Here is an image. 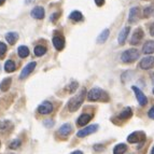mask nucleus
I'll return each instance as SVG.
<instances>
[{
  "instance_id": "f257e3e1",
  "label": "nucleus",
  "mask_w": 154,
  "mask_h": 154,
  "mask_svg": "<svg viewBox=\"0 0 154 154\" xmlns=\"http://www.w3.org/2000/svg\"><path fill=\"white\" fill-rule=\"evenodd\" d=\"M85 95H86V90L82 88L81 92L78 93L77 95L73 96V97L68 101V105H67L68 110H69L70 112H75L77 110H79V108L81 107V105H82L85 99Z\"/></svg>"
},
{
  "instance_id": "f03ea898",
  "label": "nucleus",
  "mask_w": 154,
  "mask_h": 154,
  "mask_svg": "<svg viewBox=\"0 0 154 154\" xmlns=\"http://www.w3.org/2000/svg\"><path fill=\"white\" fill-rule=\"evenodd\" d=\"M88 101H109V95L107 92H105L101 88H94L88 93Z\"/></svg>"
},
{
  "instance_id": "7ed1b4c3",
  "label": "nucleus",
  "mask_w": 154,
  "mask_h": 154,
  "mask_svg": "<svg viewBox=\"0 0 154 154\" xmlns=\"http://www.w3.org/2000/svg\"><path fill=\"white\" fill-rule=\"evenodd\" d=\"M140 56V53L137 49H129L123 52L121 55V60L125 64H131V63L136 62Z\"/></svg>"
},
{
  "instance_id": "20e7f679",
  "label": "nucleus",
  "mask_w": 154,
  "mask_h": 154,
  "mask_svg": "<svg viewBox=\"0 0 154 154\" xmlns=\"http://www.w3.org/2000/svg\"><path fill=\"white\" fill-rule=\"evenodd\" d=\"M146 136L144 131H134L127 137V141L129 143H142L146 141Z\"/></svg>"
},
{
  "instance_id": "39448f33",
  "label": "nucleus",
  "mask_w": 154,
  "mask_h": 154,
  "mask_svg": "<svg viewBox=\"0 0 154 154\" xmlns=\"http://www.w3.org/2000/svg\"><path fill=\"white\" fill-rule=\"evenodd\" d=\"M98 128H99V126H98L97 124H92V125L86 126V127H84L83 129L78 131L77 136L79 137V138H84V137L88 136V135H92V134L96 133V131H98Z\"/></svg>"
},
{
  "instance_id": "423d86ee",
  "label": "nucleus",
  "mask_w": 154,
  "mask_h": 154,
  "mask_svg": "<svg viewBox=\"0 0 154 154\" xmlns=\"http://www.w3.org/2000/svg\"><path fill=\"white\" fill-rule=\"evenodd\" d=\"M53 110H54L53 103H52L51 101H48V100L43 101V103L38 107V112L40 113V114H43V116L50 114V113L53 112Z\"/></svg>"
},
{
  "instance_id": "0eeeda50",
  "label": "nucleus",
  "mask_w": 154,
  "mask_h": 154,
  "mask_svg": "<svg viewBox=\"0 0 154 154\" xmlns=\"http://www.w3.org/2000/svg\"><path fill=\"white\" fill-rule=\"evenodd\" d=\"M131 90H133L134 93H135V96H136L137 101H138L139 105L141 106V107H144V106L148 103V98H146V96L144 95L143 93L141 92V90H139L137 86H133Z\"/></svg>"
},
{
  "instance_id": "6e6552de",
  "label": "nucleus",
  "mask_w": 154,
  "mask_h": 154,
  "mask_svg": "<svg viewBox=\"0 0 154 154\" xmlns=\"http://www.w3.org/2000/svg\"><path fill=\"white\" fill-rule=\"evenodd\" d=\"M144 37V33L143 30L141 28H137L135 29V31L133 32V36L131 38V45H137L141 42V40L143 39Z\"/></svg>"
},
{
  "instance_id": "1a4fd4ad",
  "label": "nucleus",
  "mask_w": 154,
  "mask_h": 154,
  "mask_svg": "<svg viewBox=\"0 0 154 154\" xmlns=\"http://www.w3.org/2000/svg\"><path fill=\"white\" fill-rule=\"evenodd\" d=\"M139 67L143 70H149L152 69L154 67V57L153 56H146L140 60L139 63Z\"/></svg>"
},
{
  "instance_id": "9d476101",
  "label": "nucleus",
  "mask_w": 154,
  "mask_h": 154,
  "mask_svg": "<svg viewBox=\"0 0 154 154\" xmlns=\"http://www.w3.org/2000/svg\"><path fill=\"white\" fill-rule=\"evenodd\" d=\"M36 66H37V63L36 62H31V63H29V64L26 65V66L23 68V70H22L21 75H20V79H21V80L26 79V78L28 77L31 72L35 70Z\"/></svg>"
},
{
  "instance_id": "9b49d317",
  "label": "nucleus",
  "mask_w": 154,
  "mask_h": 154,
  "mask_svg": "<svg viewBox=\"0 0 154 154\" xmlns=\"http://www.w3.org/2000/svg\"><path fill=\"white\" fill-rule=\"evenodd\" d=\"M52 42H53V45H54V48L57 51H62L65 48V38L63 36H60V35L53 37Z\"/></svg>"
},
{
  "instance_id": "f8f14e48",
  "label": "nucleus",
  "mask_w": 154,
  "mask_h": 154,
  "mask_svg": "<svg viewBox=\"0 0 154 154\" xmlns=\"http://www.w3.org/2000/svg\"><path fill=\"white\" fill-rule=\"evenodd\" d=\"M57 133H58V135L62 137V138H67V137L72 133V126L70 125L69 123L64 124V125H62L59 127Z\"/></svg>"
},
{
  "instance_id": "ddd939ff",
  "label": "nucleus",
  "mask_w": 154,
  "mask_h": 154,
  "mask_svg": "<svg viewBox=\"0 0 154 154\" xmlns=\"http://www.w3.org/2000/svg\"><path fill=\"white\" fill-rule=\"evenodd\" d=\"M140 18V9L138 7H134L129 11L128 15V22L129 23H136L138 22V20Z\"/></svg>"
},
{
  "instance_id": "4468645a",
  "label": "nucleus",
  "mask_w": 154,
  "mask_h": 154,
  "mask_svg": "<svg viewBox=\"0 0 154 154\" xmlns=\"http://www.w3.org/2000/svg\"><path fill=\"white\" fill-rule=\"evenodd\" d=\"M30 15L33 18H36V20H42V18H44V15H45V11H44V9L42 7H36V8H33L31 10Z\"/></svg>"
},
{
  "instance_id": "2eb2a0df",
  "label": "nucleus",
  "mask_w": 154,
  "mask_h": 154,
  "mask_svg": "<svg viewBox=\"0 0 154 154\" xmlns=\"http://www.w3.org/2000/svg\"><path fill=\"white\" fill-rule=\"evenodd\" d=\"M92 119H93V114H91V113H83V114H81L79 116L77 124L79 126H85Z\"/></svg>"
},
{
  "instance_id": "dca6fc26",
  "label": "nucleus",
  "mask_w": 154,
  "mask_h": 154,
  "mask_svg": "<svg viewBox=\"0 0 154 154\" xmlns=\"http://www.w3.org/2000/svg\"><path fill=\"white\" fill-rule=\"evenodd\" d=\"M133 116V110H131V107H126L122 112H120V114L118 116V118L121 120V121H126V120H128V119L131 118Z\"/></svg>"
},
{
  "instance_id": "f3484780",
  "label": "nucleus",
  "mask_w": 154,
  "mask_h": 154,
  "mask_svg": "<svg viewBox=\"0 0 154 154\" xmlns=\"http://www.w3.org/2000/svg\"><path fill=\"white\" fill-rule=\"evenodd\" d=\"M129 31H131V28H129L128 26L127 27H124L123 29L121 30L120 35H119V44H124V42L126 41V39H127V36H128Z\"/></svg>"
},
{
  "instance_id": "a211bd4d",
  "label": "nucleus",
  "mask_w": 154,
  "mask_h": 154,
  "mask_svg": "<svg viewBox=\"0 0 154 154\" xmlns=\"http://www.w3.org/2000/svg\"><path fill=\"white\" fill-rule=\"evenodd\" d=\"M142 52L144 54H152L154 53V40H149L143 44Z\"/></svg>"
},
{
  "instance_id": "6ab92c4d",
  "label": "nucleus",
  "mask_w": 154,
  "mask_h": 154,
  "mask_svg": "<svg viewBox=\"0 0 154 154\" xmlns=\"http://www.w3.org/2000/svg\"><path fill=\"white\" fill-rule=\"evenodd\" d=\"M18 39V33L17 32H8L5 35V40L8 41L9 44L13 45V44H15V42L17 41Z\"/></svg>"
},
{
  "instance_id": "aec40b11",
  "label": "nucleus",
  "mask_w": 154,
  "mask_h": 154,
  "mask_svg": "<svg viewBox=\"0 0 154 154\" xmlns=\"http://www.w3.org/2000/svg\"><path fill=\"white\" fill-rule=\"evenodd\" d=\"M109 35H110V30H109V29H105V30H103L101 32H100L99 36H98L97 42L100 44L105 43V42L107 41V39L109 38Z\"/></svg>"
},
{
  "instance_id": "412c9836",
  "label": "nucleus",
  "mask_w": 154,
  "mask_h": 154,
  "mask_svg": "<svg viewBox=\"0 0 154 154\" xmlns=\"http://www.w3.org/2000/svg\"><path fill=\"white\" fill-rule=\"evenodd\" d=\"M11 83H12V79H11V78H5V79H3L2 81H1V83H0V91L7 92V91L10 88Z\"/></svg>"
},
{
  "instance_id": "4be33fe9",
  "label": "nucleus",
  "mask_w": 154,
  "mask_h": 154,
  "mask_svg": "<svg viewBox=\"0 0 154 154\" xmlns=\"http://www.w3.org/2000/svg\"><path fill=\"white\" fill-rule=\"evenodd\" d=\"M17 54L21 58H26V57L29 55V49L25 45H21L18 46L17 49Z\"/></svg>"
},
{
  "instance_id": "5701e85b",
  "label": "nucleus",
  "mask_w": 154,
  "mask_h": 154,
  "mask_svg": "<svg viewBox=\"0 0 154 154\" xmlns=\"http://www.w3.org/2000/svg\"><path fill=\"white\" fill-rule=\"evenodd\" d=\"M127 151V146L124 143H119L114 146L113 149V154H124Z\"/></svg>"
},
{
  "instance_id": "b1692460",
  "label": "nucleus",
  "mask_w": 154,
  "mask_h": 154,
  "mask_svg": "<svg viewBox=\"0 0 154 154\" xmlns=\"http://www.w3.org/2000/svg\"><path fill=\"white\" fill-rule=\"evenodd\" d=\"M69 18L71 21H75V22H80L83 20V15L82 13L80 12V11H73V12L70 13Z\"/></svg>"
},
{
  "instance_id": "393cba45",
  "label": "nucleus",
  "mask_w": 154,
  "mask_h": 154,
  "mask_svg": "<svg viewBox=\"0 0 154 154\" xmlns=\"http://www.w3.org/2000/svg\"><path fill=\"white\" fill-rule=\"evenodd\" d=\"M15 69H16V65L13 60L9 59V60L5 62V71L7 72H13V71H15Z\"/></svg>"
},
{
  "instance_id": "a878e982",
  "label": "nucleus",
  "mask_w": 154,
  "mask_h": 154,
  "mask_svg": "<svg viewBox=\"0 0 154 154\" xmlns=\"http://www.w3.org/2000/svg\"><path fill=\"white\" fill-rule=\"evenodd\" d=\"M46 48L44 45H37L36 48H35V50H33V52H35V55L38 57L40 56H43L44 54L46 53Z\"/></svg>"
},
{
  "instance_id": "bb28decb",
  "label": "nucleus",
  "mask_w": 154,
  "mask_h": 154,
  "mask_svg": "<svg viewBox=\"0 0 154 154\" xmlns=\"http://www.w3.org/2000/svg\"><path fill=\"white\" fill-rule=\"evenodd\" d=\"M78 88H79V83L75 82V81H72V82L67 86V90H68V92H69L70 94H72V93H75V91H77Z\"/></svg>"
},
{
  "instance_id": "cd10ccee",
  "label": "nucleus",
  "mask_w": 154,
  "mask_h": 154,
  "mask_svg": "<svg viewBox=\"0 0 154 154\" xmlns=\"http://www.w3.org/2000/svg\"><path fill=\"white\" fill-rule=\"evenodd\" d=\"M21 140H18V139H16V140H13L12 142L10 143V149H16V148H20L21 146Z\"/></svg>"
},
{
  "instance_id": "c85d7f7f",
  "label": "nucleus",
  "mask_w": 154,
  "mask_h": 154,
  "mask_svg": "<svg viewBox=\"0 0 154 154\" xmlns=\"http://www.w3.org/2000/svg\"><path fill=\"white\" fill-rule=\"evenodd\" d=\"M153 10H154L153 7H146V8L144 9V11H143L144 17H149V16L152 14V12H153Z\"/></svg>"
},
{
  "instance_id": "c756f323",
  "label": "nucleus",
  "mask_w": 154,
  "mask_h": 154,
  "mask_svg": "<svg viewBox=\"0 0 154 154\" xmlns=\"http://www.w3.org/2000/svg\"><path fill=\"white\" fill-rule=\"evenodd\" d=\"M7 52V45L3 42H0V57H3Z\"/></svg>"
},
{
  "instance_id": "7c9ffc66",
  "label": "nucleus",
  "mask_w": 154,
  "mask_h": 154,
  "mask_svg": "<svg viewBox=\"0 0 154 154\" xmlns=\"http://www.w3.org/2000/svg\"><path fill=\"white\" fill-rule=\"evenodd\" d=\"M93 149L95 152H101L105 150V146L103 144H95V146H93Z\"/></svg>"
},
{
  "instance_id": "2f4dec72",
  "label": "nucleus",
  "mask_w": 154,
  "mask_h": 154,
  "mask_svg": "<svg viewBox=\"0 0 154 154\" xmlns=\"http://www.w3.org/2000/svg\"><path fill=\"white\" fill-rule=\"evenodd\" d=\"M148 116H149L150 119H152V120H154V106L149 110V112H148Z\"/></svg>"
},
{
  "instance_id": "473e14b6",
  "label": "nucleus",
  "mask_w": 154,
  "mask_h": 154,
  "mask_svg": "<svg viewBox=\"0 0 154 154\" xmlns=\"http://www.w3.org/2000/svg\"><path fill=\"white\" fill-rule=\"evenodd\" d=\"M58 16H59V13H54V14H52V16H51V21L52 22H55L58 18Z\"/></svg>"
},
{
  "instance_id": "72a5a7b5",
  "label": "nucleus",
  "mask_w": 154,
  "mask_h": 154,
  "mask_svg": "<svg viewBox=\"0 0 154 154\" xmlns=\"http://www.w3.org/2000/svg\"><path fill=\"white\" fill-rule=\"evenodd\" d=\"M95 3L98 7H103L105 5V0H95Z\"/></svg>"
},
{
  "instance_id": "f704fd0d",
  "label": "nucleus",
  "mask_w": 154,
  "mask_h": 154,
  "mask_svg": "<svg viewBox=\"0 0 154 154\" xmlns=\"http://www.w3.org/2000/svg\"><path fill=\"white\" fill-rule=\"evenodd\" d=\"M8 127V122H0V128L5 129Z\"/></svg>"
},
{
  "instance_id": "c9c22d12",
  "label": "nucleus",
  "mask_w": 154,
  "mask_h": 154,
  "mask_svg": "<svg viewBox=\"0 0 154 154\" xmlns=\"http://www.w3.org/2000/svg\"><path fill=\"white\" fill-rule=\"evenodd\" d=\"M53 123H54L53 121H44V125L48 126V127H51V126H53Z\"/></svg>"
},
{
  "instance_id": "e433bc0d",
  "label": "nucleus",
  "mask_w": 154,
  "mask_h": 154,
  "mask_svg": "<svg viewBox=\"0 0 154 154\" xmlns=\"http://www.w3.org/2000/svg\"><path fill=\"white\" fill-rule=\"evenodd\" d=\"M150 33H151L152 37H154V23H152L151 27H150Z\"/></svg>"
},
{
  "instance_id": "4c0bfd02",
  "label": "nucleus",
  "mask_w": 154,
  "mask_h": 154,
  "mask_svg": "<svg viewBox=\"0 0 154 154\" xmlns=\"http://www.w3.org/2000/svg\"><path fill=\"white\" fill-rule=\"evenodd\" d=\"M71 154H83L82 151H80V150H77V151H73Z\"/></svg>"
},
{
  "instance_id": "58836bf2",
  "label": "nucleus",
  "mask_w": 154,
  "mask_h": 154,
  "mask_svg": "<svg viewBox=\"0 0 154 154\" xmlns=\"http://www.w3.org/2000/svg\"><path fill=\"white\" fill-rule=\"evenodd\" d=\"M151 79H152V82L154 83V72H152L151 73Z\"/></svg>"
},
{
  "instance_id": "ea45409f",
  "label": "nucleus",
  "mask_w": 154,
  "mask_h": 154,
  "mask_svg": "<svg viewBox=\"0 0 154 154\" xmlns=\"http://www.w3.org/2000/svg\"><path fill=\"white\" fill-rule=\"evenodd\" d=\"M5 0H0V5H2L3 3H5Z\"/></svg>"
},
{
  "instance_id": "a19ab883",
  "label": "nucleus",
  "mask_w": 154,
  "mask_h": 154,
  "mask_svg": "<svg viewBox=\"0 0 154 154\" xmlns=\"http://www.w3.org/2000/svg\"><path fill=\"white\" fill-rule=\"evenodd\" d=\"M151 154H154V146L152 148V151H151Z\"/></svg>"
},
{
  "instance_id": "79ce46f5",
  "label": "nucleus",
  "mask_w": 154,
  "mask_h": 154,
  "mask_svg": "<svg viewBox=\"0 0 154 154\" xmlns=\"http://www.w3.org/2000/svg\"><path fill=\"white\" fill-rule=\"evenodd\" d=\"M152 92H153V94H154V88H153V91H152Z\"/></svg>"
}]
</instances>
